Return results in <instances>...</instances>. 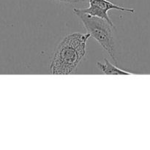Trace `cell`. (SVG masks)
<instances>
[{
	"label": "cell",
	"mask_w": 150,
	"mask_h": 150,
	"mask_svg": "<svg viewBox=\"0 0 150 150\" xmlns=\"http://www.w3.org/2000/svg\"><path fill=\"white\" fill-rule=\"evenodd\" d=\"M90 35L79 32L67 35L57 45L50 63V73L54 75L73 74L87 53Z\"/></svg>",
	"instance_id": "obj_1"
},
{
	"label": "cell",
	"mask_w": 150,
	"mask_h": 150,
	"mask_svg": "<svg viewBox=\"0 0 150 150\" xmlns=\"http://www.w3.org/2000/svg\"><path fill=\"white\" fill-rule=\"evenodd\" d=\"M89 7L87 8H74L73 13H85L92 16H96L100 18L105 19L108 23L114 26L113 22L111 21L108 12L111 10H117L122 12L134 14L135 10L133 8H127V7H122L117 5L108 0H89Z\"/></svg>",
	"instance_id": "obj_3"
},
{
	"label": "cell",
	"mask_w": 150,
	"mask_h": 150,
	"mask_svg": "<svg viewBox=\"0 0 150 150\" xmlns=\"http://www.w3.org/2000/svg\"><path fill=\"white\" fill-rule=\"evenodd\" d=\"M56 1H61V2L66 3V4H79V3L83 2L85 0H56Z\"/></svg>",
	"instance_id": "obj_5"
},
{
	"label": "cell",
	"mask_w": 150,
	"mask_h": 150,
	"mask_svg": "<svg viewBox=\"0 0 150 150\" xmlns=\"http://www.w3.org/2000/svg\"><path fill=\"white\" fill-rule=\"evenodd\" d=\"M98 66L100 68L101 71L106 75H132L133 73L130 72L126 71V70H122L119 68L117 66L111 64L107 59H104L103 62H98L97 63Z\"/></svg>",
	"instance_id": "obj_4"
},
{
	"label": "cell",
	"mask_w": 150,
	"mask_h": 150,
	"mask_svg": "<svg viewBox=\"0 0 150 150\" xmlns=\"http://www.w3.org/2000/svg\"><path fill=\"white\" fill-rule=\"evenodd\" d=\"M76 15L79 16L90 37L96 40L111 58L117 62L114 57V41L113 38V29L115 26L105 19L96 16H89L85 13H76Z\"/></svg>",
	"instance_id": "obj_2"
}]
</instances>
